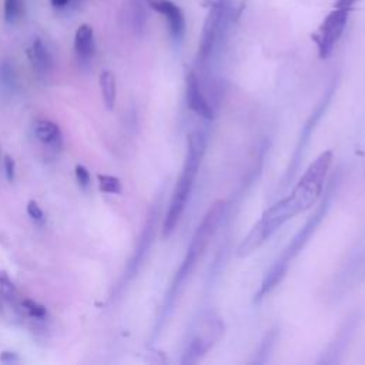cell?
<instances>
[{
	"instance_id": "1",
	"label": "cell",
	"mask_w": 365,
	"mask_h": 365,
	"mask_svg": "<svg viewBox=\"0 0 365 365\" xmlns=\"http://www.w3.org/2000/svg\"><path fill=\"white\" fill-rule=\"evenodd\" d=\"M204 151H205V140H204L202 134H200V133L190 134V137L187 140V154H185L182 171L180 174V178H178L175 187H174L170 207H168V211H167L164 222H163V235L164 237H168L174 231L182 211L185 208L187 200L192 190V185H194V181H195V177H197V173H198V168H200V164H201V160L204 155Z\"/></svg>"
},
{
	"instance_id": "2",
	"label": "cell",
	"mask_w": 365,
	"mask_h": 365,
	"mask_svg": "<svg viewBox=\"0 0 365 365\" xmlns=\"http://www.w3.org/2000/svg\"><path fill=\"white\" fill-rule=\"evenodd\" d=\"M225 211V201L218 200L215 201L208 211L205 212V215L202 217L201 222L198 224V227L195 228V232L191 238V242L187 248V254L182 259V264L180 265L174 282L171 285V292L175 294V291L178 289V287L184 282V279L190 275V272L194 269L198 258H201V255L204 254L208 242L211 241L212 235L217 231V227L220 224V221L222 220Z\"/></svg>"
},
{
	"instance_id": "3",
	"label": "cell",
	"mask_w": 365,
	"mask_h": 365,
	"mask_svg": "<svg viewBox=\"0 0 365 365\" xmlns=\"http://www.w3.org/2000/svg\"><path fill=\"white\" fill-rule=\"evenodd\" d=\"M332 160L334 154L331 150L321 153L305 170L291 194L287 195L297 214L309 210L321 197L325 185V177L331 168Z\"/></svg>"
},
{
	"instance_id": "4",
	"label": "cell",
	"mask_w": 365,
	"mask_h": 365,
	"mask_svg": "<svg viewBox=\"0 0 365 365\" xmlns=\"http://www.w3.org/2000/svg\"><path fill=\"white\" fill-rule=\"evenodd\" d=\"M230 23V4L227 0H217L208 10L205 21L202 24V31L198 43L197 61L198 64H205L211 54L214 53L217 44L225 36Z\"/></svg>"
},
{
	"instance_id": "5",
	"label": "cell",
	"mask_w": 365,
	"mask_h": 365,
	"mask_svg": "<svg viewBox=\"0 0 365 365\" xmlns=\"http://www.w3.org/2000/svg\"><path fill=\"white\" fill-rule=\"evenodd\" d=\"M224 334V322L214 314L201 317L194 325L190 339L185 344L182 364L198 362Z\"/></svg>"
},
{
	"instance_id": "6",
	"label": "cell",
	"mask_w": 365,
	"mask_h": 365,
	"mask_svg": "<svg viewBox=\"0 0 365 365\" xmlns=\"http://www.w3.org/2000/svg\"><path fill=\"white\" fill-rule=\"evenodd\" d=\"M348 9H341V7H334V10L322 20L321 26L318 27L317 33L312 36L317 47H318V54L319 58H328L331 53L334 51L335 44L341 38L345 26L348 23V16H349Z\"/></svg>"
},
{
	"instance_id": "7",
	"label": "cell",
	"mask_w": 365,
	"mask_h": 365,
	"mask_svg": "<svg viewBox=\"0 0 365 365\" xmlns=\"http://www.w3.org/2000/svg\"><path fill=\"white\" fill-rule=\"evenodd\" d=\"M147 4L167 20L171 37L175 41H180L185 33V17L182 10L171 0H147Z\"/></svg>"
},
{
	"instance_id": "8",
	"label": "cell",
	"mask_w": 365,
	"mask_h": 365,
	"mask_svg": "<svg viewBox=\"0 0 365 365\" xmlns=\"http://www.w3.org/2000/svg\"><path fill=\"white\" fill-rule=\"evenodd\" d=\"M187 104L188 107L197 113L198 115L204 118H212L214 108L208 98L205 97V93L201 86V80L194 71H190L187 76Z\"/></svg>"
},
{
	"instance_id": "9",
	"label": "cell",
	"mask_w": 365,
	"mask_h": 365,
	"mask_svg": "<svg viewBox=\"0 0 365 365\" xmlns=\"http://www.w3.org/2000/svg\"><path fill=\"white\" fill-rule=\"evenodd\" d=\"M27 56H29V60L37 74L46 76L51 71L53 57H51L50 50L47 48V46L44 44V41L41 38L33 40V43L27 48Z\"/></svg>"
},
{
	"instance_id": "10",
	"label": "cell",
	"mask_w": 365,
	"mask_h": 365,
	"mask_svg": "<svg viewBox=\"0 0 365 365\" xmlns=\"http://www.w3.org/2000/svg\"><path fill=\"white\" fill-rule=\"evenodd\" d=\"M74 50L78 58L88 60L94 53V30L90 24H80L74 34Z\"/></svg>"
},
{
	"instance_id": "11",
	"label": "cell",
	"mask_w": 365,
	"mask_h": 365,
	"mask_svg": "<svg viewBox=\"0 0 365 365\" xmlns=\"http://www.w3.org/2000/svg\"><path fill=\"white\" fill-rule=\"evenodd\" d=\"M155 217H157V212L155 211H151V214L148 215V220H147V224L144 227V231L141 234V240L138 241V247L135 250V254H134V258L133 261L130 262V267H128V272H134L137 265L140 264V261L143 259V255L144 252L148 250L150 244H151V240L154 237V228H155Z\"/></svg>"
},
{
	"instance_id": "12",
	"label": "cell",
	"mask_w": 365,
	"mask_h": 365,
	"mask_svg": "<svg viewBox=\"0 0 365 365\" xmlns=\"http://www.w3.org/2000/svg\"><path fill=\"white\" fill-rule=\"evenodd\" d=\"M34 134L44 144L57 145L61 143L60 127L50 120H38L34 124Z\"/></svg>"
},
{
	"instance_id": "13",
	"label": "cell",
	"mask_w": 365,
	"mask_h": 365,
	"mask_svg": "<svg viewBox=\"0 0 365 365\" xmlns=\"http://www.w3.org/2000/svg\"><path fill=\"white\" fill-rule=\"evenodd\" d=\"M100 90L103 96V101L108 110L114 108L117 87H115V76L110 70H103L100 73Z\"/></svg>"
},
{
	"instance_id": "14",
	"label": "cell",
	"mask_w": 365,
	"mask_h": 365,
	"mask_svg": "<svg viewBox=\"0 0 365 365\" xmlns=\"http://www.w3.org/2000/svg\"><path fill=\"white\" fill-rule=\"evenodd\" d=\"M16 71L9 60L0 63V88L6 93H11L16 88Z\"/></svg>"
},
{
	"instance_id": "15",
	"label": "cell",
	"mask_w": 365,
	"mask_h": 365,
	"mask_svg": "<svg viewBox=\"0 0 365 365\" xmlns=\"http://www.w3.org/2000/svg\"><path fill=\"white\" fill-rule=\"evenodd\" d=\"M98 187L103 192L107 194H120L121 192V181L120 178L114 175H107V174H98Z\"/></svg>"
},
{
	"instance_id": "16",
	"label": "cell",
	"mask_w": 365,
	"mask_h": 365,
	"mask_svg": "<svg viewBox=\"0 0 365 365\" xmlns=\"http://www.w3.org/2000/svg\"><path fill=\"white\" fill-rule=\"evenodd\" d=\"M23 14V0H4V20L7 23L17 21Z\"/></svg>"
},
{
	"instance_id": "17",
	"label": "cell",
	"mask_w": 365,
	"mask_h": 365,
	"mask_svg": "<svg viewBox=\"0 0 365 365\" xmlns=\"http://www.w3.org/2000/svg\"><path fill=\"white\" fill-rule=\"evenodd\" d=\"M0 292L7 301H14V298H16L14 284L11 282V279L9 278V275L4 271L0 272Z\"/></svg>"
},
{
	"instance_id": "18",
	"label": "cell",
	"mask_w": 365,
	"mask_h": 365,
	"mask_svg": "<svg viewBox=\"0 0 365 365\" xmlns=\"http://www.w3.org/2000/svg\"><path fill=\"white\" fill-rule=\"evenodd\" d=\"M21 307L24 308V311L30 315V317H34V318H43L46 315V308L33 301V299H23L21 301Z\"/></svg>"
},
{
	"instance_id": "19",
	"label": "cell",
	"mask_w": 365,
	"mask_h": 365,
	"mask_svg": "<svg viewBox=\"0 0 365 365\" xmlns=\"http://www.w3.org/2000/svg\"><path fill=\"white\" fill-rule=\"evenodd\" d=\"M74 173H76V178H77V182L81 188H87L90 185V173L88 170L81 165V164H77L76 168H74Z\"/></svg>"
},
{
	"instance_id": "20",
	"label": "cell",
	"mask_w": 365,
	"mask_h": 365,
	"mask_svg": "<svg viewBox=\"0 0 365 365\" xmlns=\"http://www.w3.org/2000/svg\"><path fill=\"white\" fill-rule=\"evenodd\" d=\"M3 165H4L6 178H7V181L11 182L14 180V175H16V163L9 154H6L4 158H3Z\"/></svg>"
},
{
	"instance_id": "21",
	"label": "cell",
	"mask_w": 365,
	"mask_h": 365,
	"mask_svg": "<svg viewBox=\"0 0 365 365\" xmlns=\"http://www.w3.org/2000/svg\"><path fill=\"white\" fill-rule=\"evenodd\" d=\"M27 214H29V217H31L36 221H41L43 220V211H41L40 205L34 200H30L27 202Z\"/></svg>"
},
{
	"instance_id": "22",
	"label": "cell",
	"mask_w": 365,
	"mask_h": 365,
	"mask_svg": "<svg viewBox=\"0 0 365 365\" xmlns=\"http://www.w3.org/2000/svg\"><path fill=\"white\" fill-rule=\"evenodd\" d=\"M359 0H336L334 7H341V9H348V10H352L354 6L358 3Z\"/></svg>"
},
{
	"instance_id": "23",
	"label": "cell",
	"mask_w": 365,
	"mask_h": 365,
	"mask_svg": "<svg viewBox=\"0 0 365 365\" xmlns=\"http://www.w3.org/2000/svg\"><path fill=\"white\" fill-rule=\"evenodd\" d=\"M19 358H17V355L14 354V352H10V351H3L1 354H0V361H3V362H14V361H17Z\"/></svg>"
},
{
	"instance_id": "24",
	"label": "cell",
	"mask_w": 365,
	"mask_h": 365,
	"mask_svg": "<svg viewBox=\"0 0 365 365\" xmlns=\"http://www.w3.org/2000/svg\"><path fill=\"white\" fill-rule=\"evenodd\" d=\"M68 1H70V0H50V3H51L54 7H64V6H67Z\"/></svg>"
}]
</instances>
